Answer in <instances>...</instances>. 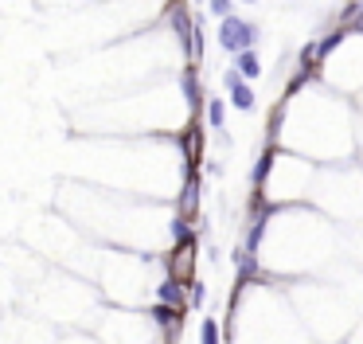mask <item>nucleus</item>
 <instances>
[{"label":"nucleus","mask_w":363,"mask_h":344,"mask_svg":"<svg viewBox=\"0 0 363 344\" xmlns=\"http://www.w3.org/2000/svg\"><path fill=\"white\" fill-rule=\"evenodd\" d=\"M219 47L227 51V55H238V51H250L254 43H258V24H250V20L242 16H227L219 20Z\"/></svg>","instance_id":"nucleus-1"},{"label":"nucleus","mask_w":363,"mask_h":344,"mask_svg":"<svg viewBox=\"0 0 363 344\" xmlns=\"http://www.w3.org/2000/svg\"><path fill=\"white\" fill-rule=\"evenodd\" d=\"M223 86H227V98H230V106H235V109L250 114V109L258 106V98H254V90H250V78H246L238 67L223 71Z\"/></svg>","instance_id":"nucleus-2"},{"label":"nucleus","mask_w":363,"mask_h":344,"mask_svg":"<svg viewBox=\"0 0 363 344\" xmlns=\"http://www.w3.org/2000/svg\"><path fill=\"white\" fill-rule=\"evenodd\" d=\"M156 297H161L164 305H176V309H187V285L180 282V278H164L161 285H156Z\"/></svg>","instance_id":"nucleus-3"},{"label":"nucleus","mask_w":363,"mask_h":344,"mask_svg":"<svg viewBox=\"0 0 363 344\" xmlns=\"http://www.w3.org/2000/svg\"><path fill=\"white\" fill-rule=\"evenodd\" d=\"M235 67L242 71L250 83H254V78H262V63H258V51H254V47H250V51H238V55H235Z\"/></svg>","instance_id":"nucleus-4"},{"label":"nucleus","mask_w":363,"mask_h":344,"mask_svg":"<svg viewBox=\"0 0 363 344\" xmlns=\"http://www.w3.org/2000/svg\"><path fill=\"white\" fill-rule=\"evenodd\" d=\"M152 321H156V325L161 328H176L180 321H184V309H176V305H156V309H152Z\"/></svg>","instance_id":"nucleus-5"},{"label":"nucleus","mask_w":363,"mask_h":344,"mask_svg":"<svg viewBox=\"0 0 363 344\" xmlns=\"http://www.w3.org/2000/svg\"><path fill=\"white\" fill-rule=\"evenodd\" d=\"M207 121H211L215 134H227V106H223V98L207 102Z\"/></svg>","instance_id":"nucleus-6"},{"label":"nucleus","mask_w":363,"mask_h":344,"mask_svg":"<svg viewBox=\"0 0 363 344\" xmlns=\"http://www.w3.org/2000/svg\"><path fill=\"white\" fill-rule=\"evenodd\" d=\"M199 336H203V344H219V321L207 317V321L199 325Z\"/></svg>","instance_id":"nucleus-7"},{"label":"nucleus","mask_w":363,"mask_h":344,"mask_svg":"<svg viewBox=\"0 0 363 344\" xmlns=\"http://www.w3.org/2000/svg\"><path fill=\"white\" fill-rule=\"evenodd\" d=\"M207 8H211V16L227 20V16H235V0H207Z\"/></svg>","instance_id":"nucleus-8"},{"label":"nucleus","mask_w":363,"mask_h":344,"mask_svg":"<svg viewBox=\"0 0 363 344\" xmlns=\"http://www.w3.org/2000/svg\"><path fill=\"white\" fill-rule=\"evenodd\" d=\"M172 239H176V243H192V227H187L184 215L172 219Z\"/></svg>","instance_id":"nucleus-9"},{"label":"nucleus","mask_w":363,"mask_h":344,"mask_svg":"<svg viewBox=\"0 0 363 344\" xmlns=\"http://www.w3.org/2000/svg\"><path fill=\"white\" fill-rule=\"evenodd\" d=\"M203 297H207V285L192 278V285H187V302H192V305H203Z\"/></svg>","instance_id":"nucleus-10"},{"label":"nucleus","mask_w":363,"mask_h":344,"mask_svg":"<svg viewBox=\"0 0 363 344\" xmlns=\"http://www.w3.org/2000/svg\"><path fill=\"white\" fill-rule=\"evenodd\" d=\"M242 4H258V0H242Z\"/></svg>","instance_id":"nucleus-11"}]
</instances>
